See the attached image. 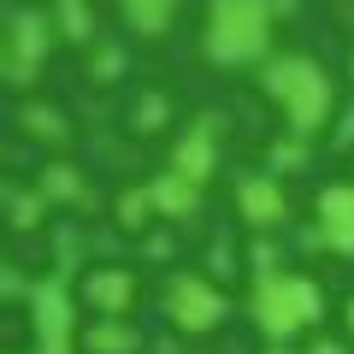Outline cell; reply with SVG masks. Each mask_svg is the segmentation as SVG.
I'll return each mask as SVG.
<instances>
[{
    "instance_id": "6da1fadb",
    "label": "cell",
    "mask_w": 354,
    "mask_h": 354,
    "mask_svg": "<svg viewBox=\"0 0 354 354\" xmlns=\"http://www.w3.org/2000/svg\"><path fill=\"white\" fill-rule=\"evenodd\" d=\"M260 88L283 106V118H290L295 136H313V130H325L330 106H337V88H330V77L319 71L307 53H283V59H266Z\"/></svg>"
},
{
    "instance_id": "7a4b0ae2",
    "label": "cell",
    "mask_w": 354,
    "mask_h": 354,
    "mask_svg": "<svg viewBox=\"0 0 354 354\" xmlns=\"http://www.w3.org/2000/svg\"><path fill=\"white\" fill-rule=\"evenodd\" d=\"M248 313H254V325L266 330V342H290V337H301V330L319 325L325 295H319V283L301 278V272H260Z\"/></svg>"
},
{
    "instance_id": "3957f363",
    "label": "cell",
    "mask_w": 354,
    "mask_h": 354,
    "mask_svg": "<svg viewBox=\"0 0 354 354\" xmlns=\"http://www.w3.org/2000/svg\"><path fill=\"white\" fill-rule=\"evenodd\" d=\"M272 48V0H213L207 53L218 65H248Z\"/></svg>"
},
{
    "instance_id": "277c9868",
    "label": "cell",
    "mask_w": 354,
    "mask_h": 354,
    "mask_svg": "<svg viewBox=\"0 0 354 354\" xmlns=\"http://www.w3.org/2000/svg\"><path fill=\"white\" fill-rule=\"evenodd\" d=\"M53 36H59V24H53V12H36V6H24V12H12V24H6V77L12 83H30L36 77V65L48 59Z\"/></svg>"
},
{
    "instance_id": "5b68a950",
    "label": "cell",
    "mask_w": 354,
    "mask_h": 354,
    "mask_svg": "<svg viewBox=\"0 0 354 354\" xmlns=\"http://www.w3.org/2000/svg\"><path fill=\"white\" fill-rule=\"evenodd\" d=\"M30 330H36L30 354H71V290H65V278L30 283Z\"/></svg>"
},
{
    "instance_id": "8992f818",
    "label": "cell",
    "mask_w": 354,
    "mask_h": 354,
    "mask_svg": "<svg viewBox=\"0 0 354 354\" xmlns=\"http://www.w3.org/2000/svg\"><path fill=\"white\" fill-rule=\"evenodd\" d=\"M165 319H171L177 330H213L218 319H225V295H218L201 272H177V278L165 283Z\"/></svg>"
},
{
    "instance_id": "52a82bcc",
    "label": "cell",
    "mask_w": 354,
    "mask_h": 354,
    "mask_svg": "<svg viewBox=\"0 0 354 354\" xmlns=\"http://www.w3.org/2000/svg\"><path fill=\"white\" fill-rule=\"evenodd\" d=\"M236 213L248 218L254 230H278L283 218H290V201H283V183L272 171H254L236 183Z\"/></svg>"
},
{
    "instance_id": "ba28073f",
    "label": "cell",
    "mask_w": 354,
    "mask_h": 354,
    "mask_svg": "<svg viewBox=\"0 0 354 354\" xmlns=\"http://www.w3.org/2000/svg\"><path fill=\"white\" fill-rule=\"evenodd\" d=\"M83 301L95 307L101 319H124L130 301H136V278H130V266H95L83 278Z\"/></svg>"
},
{
    "instance_id": "9c48e42d",
    "label": "cell",
    "mask_w": 354,
    "mask_h": 354,
    "mask_svg": "<svg viewBox=\"0 0 354 354\" xmlns=\"http://www.w3.org/2000/svg\"><path fill=\"white\" fill-rule=\"evenodd\" d=\"M319 242L337 254H354V183L319 189Z\"/></svg>"
},
{
    "instance_id": "30bf717a",
    "label": "cell",
    "mask_w": 354,
    "mask_h": 354,
    "mask_svg": "<svg viewBox=\"0 0 354 354\" xmlns=\"http://www.w3.org/2000/svg\"><path fill=\"white\" fill-rule=\"evenodd\" d=\"M213 165H218V124H213V118H195V124L177 136L171 171L195 177V183H207V177H213Z\"/></svg>"
},
{
    "instance_id": "8fae6325",
    "label": "cell",
    "mask_w": 354,
    "mask_h": 354,
    "mask_svg": "<svg viewBox=\"0 0 354 354\" xmlns=\"http://www.w3.org/2000/svg\"><path fill=\"white\" fill-rule=\"evenodd\" d=\"M148 195H153V213H165V218H189L201 207V183L183 177V171H160L148 183Z\"/></svg>"
},
{
    "instance_id": "7c38bea8",
    "label": "cell",
    "mask_w": 354,
    "mask_h": 354,
    "mask_svg": "<svg viewBox=\"0 0 354 354\" xmlns=\"http://www.w3.org/2000/svg\"><path fill=\"white\" fill-rule=\"evenodd\" d=\"M118 12H124V24L136 36H165L177 18V0H118Z\"/></svg>"
},
{
    "instance_id": "4fadbf2b",
    "label": "cell",
    "mask_w": 354,
    "mask_h": 354,
    "mask_svg": "<svg viewBox=\"0 0 354 354\" xmlns=\"http://www.w3.org/2000/svg\"><path fill=\"white\" fill-rule=\"evenodd\" d=\"M53 24H59L65 41H95V12H88V0H53Z\"/></svg>"
},
{
    "instance_id": "5bb4252c",
    "label": "cell",
    "mask_w": 354,
    "mask_h": 354,
    "mask_svg": "<svg viewBox=\"0 0 354 354\" xmlns=\"http://www.w3.org/2000/svg\"><path fill=\"white\" fill-rule=\"evenodd\" d=\"M36 195H48V201H83V177H77V165H41V183Z\"/></svg>"
},
{
    "instance_id": "9a60e30c",
    "label": "cell",
    "mask_w": 354,
    "mask_h": 354,
    "mask_svg": "<svg viewBox=\"0 0 354 354\" xmlns=\"http://www.w3.org/2000/svg\"><path fill=\"white\" fill-rule=\"evenodd\" d=\"M88 348H95V354H130V348H136V330H130L124 319H95Z\"/></svg>"
},
{
    "instance_id": "2e32d148",
    "label": "cell",
    "mask_w": 354,
    "mask_h": 354,
    "mask_svg": "<svg viewBox=\"0 0 354 354\" xmlns=\"http://www.w3.org/2000/svg\"><path fill=\"white\" fill-rule=\"evenodd\" d=\"M24 124H30V136H41V142H65V113L59 106H24Z\"/></svg>"
},
{
    "instance_id": "e0dca14e",
    "label": "cell",
    "mask_w": 354,
    "mask_h": 354,
    "mask_svg": "<svg viewBox=\"0 0 354 354\" xmlns=\"http://www.w3.org/2000/svg\"><path fill=\"white\" fill-rule=\"evenodd\" d=\"M142 218H153V195L148 189H124V195H118V225L142 230Z\"/></svg>"
},
{
    "instance_id": "ac0fdd59",
    "label": "cell",
    "mask_w": 354,
    "mask_h": 354,
    "mask_svg": "<svg viewBox=\"0 0 354 354\" xmlns=\"http://www.w3.org/2000/svg\"><path fill=\"white\" fill-rule=\"evenodd\" d=\"M95 71H101V77H118V71H124V53L106 48V41H95Z\"/></svg>"
},
{
    "instance_id": "d6986e66",
    "label": "cell",
    "mask_w": 354,
    "mask_h": 354,
    "mask_svg": "<svg viewBox=\"0 0 354 354\" xmlns=\"http://www.w3.org/2000/svg\"><path fill=\"white\" fill-rule=\"evenodd\" d=\"M160 118H165V101H160V95H142V101H136V124H142V130H153Z\"/></svg>"
},
{
    "instance_id": "ffe728a7",
    "label": "cell",
    "mask_w": 354,
    "mask_h": 354,
    "mask_svg": "<svg viewBox=\"0 0 354 354\" xmlns=\"http://www.w3.org/2000/svg\"><path fill=\"white\" fill-rule=\"evenodd\" d=\"M301 142H307V136H295V130H290V142H278L272 160H278V165H301Z\"/></svg>"
},
{
    "instance_id": "44dd1931",
    "label": "cell",
    "mask_w": 354,
    "mask_h": 354,
    "mask_svg": "<svg viewBox=\"0 0 354 354\" xmlns=\"http://www.w3.org/2000/svg\"><path fill=\"white\" fill-rule=\"evenodd\" d=\"M41 201H48V195H36V201H12V218H18V230H30V225H36Z\"/></svg>"
},
{
    "instance_id": "7402d4cb",
    "label": "cell",
    "mask_w": 354,
    "mask_h": 354,
    "mask_svg": "<svg viewBox=\"0 0 354 354\" xmlns=\"http://www.w3.org/2000/svg\"><path fill=\"white\" fill-rule=\"evenodd\" d=\"M307 354H348V348H342V342H330V337H319V342H313Z\"/></svg>"
},
{
    "instance_id": "603a6c76",
    "label": "cell",
    "mask_w": 354,
    "mask_h": 354,
    "mask_svg": "<svg viewBox=\"0 0 354 354\" xmlns=\"http://www.w3.org/2000/svg\"><path fill=\"white\" fill-rule=\"evenodd\" d=\"M266 354H295V348H290V342H272V348H266Z\"/></svg>"
},
{
    "instance_id": "cb8c5ba5",
    "label": "cell",
    "mask_w": 354,
    "mask_h": 354,
    "mask_svg": "<svg viewBox=\"0 0 354 354\" xmlns=\"http://www.w3.org/2000/svg\"><path fill=\"white\" fill-rule=\"evenodd\" d=\"M342 319H348V337H354V301H348V307H342Z\"/></svg>"
}]
</instances>
